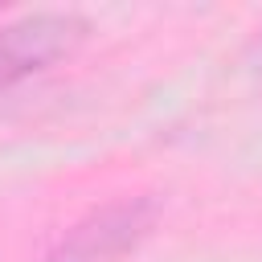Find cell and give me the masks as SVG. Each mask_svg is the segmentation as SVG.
<instances>
[{"label":"cell","instance_id":"obj_1","mask_svg":"<svg viewBox=\"0 0 262 262\" xmlns=\"http://www.w3.org/2000/svg\"><path fill=\"white\" fill-rule=\"evenodd\" d=\"M86 20L78 12H33L0 29V90L57 66L86 41Z\"/></svg>","mask_w":262,"mask_h":262},{"label":"cell","instance_id":"obj_2","mask_svg":"<svg viewBox=\"0 0 262 262\" xmlns=\"http://www.w3.org/2000/svg\"><path fill=\"white\" fill-rule=\"evenodd\" d=\"M151 221H156L151 201L106 205V209L90 213L82 225H74L45 262H119L127 250L139 246V237L151 229Z\"/></svg>","mask_w":262,"mask_h":262}]
</instances>
